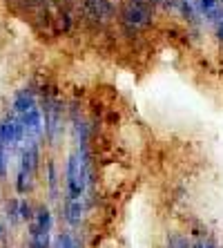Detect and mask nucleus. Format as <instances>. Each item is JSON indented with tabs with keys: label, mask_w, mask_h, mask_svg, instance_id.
Here are the masks:
<instances>
[{
	"label": "nucleus",
	"mask_w": 223,
	"mask_h": 248,
	"mask_svg": "<svg viewBox=\"0 0 223 248\" xmlns=\"http://www.w3.org/2000/svg\"><path fill=\"white\" fill-rule=\"evenodd\" d=\"M14 114H25L27 110L36 108V98H34V90H18L14 94Z\"/></svg>",
	"instance_id": "obj_1"
},
{
	"label": "nucleus",
	"mask_w": 223,
	"mask_h": 248,
	"mask_svg": "<svg viewBox=\"0 0 223 248\" xmlns=\"http://www.w3.org/2000/svg\"><path fill=\"white\" fill-rule=\"evenodd\" d=\"M31 224L38 228V231H43V232H52V226H54V219H52V213H49V208H45V206H40L38 210H36V215H34V221Z\"/></svg>",
	"instance_id": "obj_2"
},
{
	"label": "nucleus",
	"mask_w": 223,
	"mask_h": 248,
	"mask_svg": "<svg viewBox=\"0 0 223 248\" xmlns=\"http://www.w3.org/2000/svg\"><path fill=\"white\" fill-rule=\"evenodd\" d=\"M34 206L27 202V199H18V217H20V221H34Z\"/></svg>",
	"instance_id": "obj_3"
},
{
	"label": "nucleus",
	"mask_w": 223,
	"mask_h": 248,
	"mask_svg": "<svg viewBox=\"0 0 223 248\" xmlns=\"http://www.w3.org/2000/svg\"><path fill=\"white\" fill-rule=\"evenodd\" d=\"M31 177H34V174H29V172H23V170H18L16 190L20 192V195H25L27 190H31Z\"/></svg>",
	"instance_id": "obj_4"
},
{
	"label": "nucleus",
	"mask_w": 223,
	"mask_h": 248,
	"mask_svg": "<svg viewBox=\"0 0 223 248\" xmlns=\"http://www.w3.org/2000/svg\"><path fill=\"white\" fill-rule=\"evenodd\" d=\"M54 248H80L78 242H76L74 235H69V232H63V235L56 237V246Z\"/></svg>",
	"instance_id": "obj_5"
},
{
	"label": "nucleus",
	"mask_w": 223,
	"mask_h": 248,
	"mask_svg": "<svg viewBox=\"0 0 223 248\" xmlns=\"http://www.w3.org/2000/svg\"><path fill=\"white\" fill-rule=\"evenodd\" d=\"M7 219H9L12 226L20 221V217H18V199H12V202L7 203Z\"/></svg>",
	"instance_id": "obj_6"
},
{
	"label": "nucleus",
	"mask_w": 223,
	"mask_h": 248,
	"mask_svg": "<svg viewBox=\"0 0 223 248\" xmlns=\"http://www.w3.org/2000/svg\"><path fill=\"white\" fill-rule=\"evenodd\" d=\"M194 7L199 14H210L214 7H219V0H196Z\"/></svg>",
	"instance_id": "obj_7"
},
{
	"label": "nucleus",
	"mask_w": 223,
	"mask_h": 248,
	"mask_svg": "<svg viewBox=\"0 0 223 248\" xmlns=\"http://www.w3.org/2000/svg\"><path fill=\"white\" fill-rule=\"evenodd\" d=\"M192 244L188 242V237L183 235H172L170 242H167V248H190Z\"/></svg>",
	"instance_id": "obj_8"
},
{
	"label": "nucleus",
	"mask_w": 223,
	"mask_h": 248,
	"mask_svg": "<svg viewBox=\"0 0 223 248\" xmlns=\"http://www.w3.org/2000/svg\"><path fill=\"white\" fill-rule=\"evenodd\" d=\"M58 23H60V29H63L65 34H69V31H72V25H74V20H72V16H69L67 12H60V16H58Z\"/></svg>",
	"instance_id": "obj_9"
},
{
	"label": "nucleus",
	"mask_w": 223,
	"mask_h": 248,
	"mask_svg": "<svg viewBox=\"0 0 223 248\" xmlns=\"http://www.w3.org/2000/svg\"><path fill=\"white\" fill-rule=\"evenodd\" d=\"M56 186H58L56 166H54V163H49V190H52V199H56Z\"/></svg>",
	"instance_id": "obj_10"
},
{
	"label": "nucleus",
	"mask_w": 223,
	"mask_h": 248,
	"mask_svg": "<svg viewBox=\"0 0 223 248\" xmlns=\"http://www.w3.org/2000/svg\"><path fill=\"white\" fill-rule=\"evenodd\" d=\"M217 38H219V41H223V18L217 23Z\"/></svg>",
	"instance_id": "obj_11"
},
{
	"label": "nucleus",
	"mask_w": 223,
	"mask_h": 248,
	"mask_svg": "<svg viewBox=\"0 0 223 248\" xmlns=\"http://www.w3.org/2000/svg\"><path fill=\"white\" fill-rule=\"evenodd\" d=\"M5 237H7V226L2 224V221H0V242H2Z\"/></svg>",
	"instance_id": "obj_12"
},
{
	"label": "nucleus",
	"mask_w": 223,
	"mask_h": 248,
	"mask_svg": "<svg viewBox=\"0 0 223 248\" xmlns=\"http://www.w3.org/2000/svg\"><path fill=\"white\" fill-rule=\"evenodd\" d=\"M149 5H161V0H148Z\"/></svg>",
	"instance_id": "obj_13"
}]
</instances>
